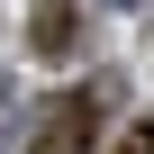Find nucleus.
I'll return each mask as SVG.
<instances>
[{"instance_id": "3", "label": "nucleus", "mask_w": 154, "mask_h": 154, "mask_svg": "<svg viewBox=\"0 0 154 154\" xmlns=\"http://www.w3.org/2000/svg\"><path fill=\"white\" fill-rule=\"evenodd\" d=\"M118 154H154V118H145V127H127V136H118Z\"/></svg>"}, {"instance_id": "2", "label": "nucleus", "mask_w": 154, "mask_h": 154, "mask_svg": "<svg viewBox=\"0 0 154 154\" xmlns=\"http://www.w3.org/2000/svg\"><path fill=\"white\" fill-rule=\"evenodd\" d=\"M27 45L54 63V54H72L82 45V9H72V0H36V27H27Z\"/></svg>"}, {"instance_id": "1", "label": "nucleus", "mask_w": 154, "mask_h": 154, "mask_svg": "<svg viewBox=\"0 0 154 154\" xmlns=\"http://www.w3.org/2000/svg\"><path fill=\"white\" fill-rule=\"evenodd\" d=\"M100 109H109V82H82V91L45 100V109H36L27 154H91V145H100Z\"/></svg>"}, {"instance_id": "4", "label": "nucleus", "mask_w": 154, "mask_h": 154, "mask_svg": "<svg viewBox=\"0 0 154 154\" xmlns=\"http://www.w3.org/2000/svg\"><path fill=\"white\" fill-rule=\"evenodd\" d=\"M118 9H145V0H118Z\"/></svg>"}]
</instances>
